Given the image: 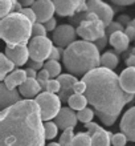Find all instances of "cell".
Wrapping results in <instances>:
<instances>
[{"instance_id":"obj_1","label":"cell","mask_w":135,"mask_h":146,"mask_svg":"<svg viewBox=\"0 0 135 146\" xmlns=\"http://www.w3.org/2000/svg\"><path fill=\"white\" fill-rule=\"evenodd\" d=\"M43 115L36 100H21L1 110L0 146H45Z\"/></svg>"},{"instance_id":"obj_2","label":"cell","mask_w":135,"mask_h":146,"mask_svg":"<svg viewBox=\"0 0 135 146\" xmlns=\"http://www.w3.org/2000/svg\"><path fill=\"white\" fill-rule=\"evenodd\" d=\"M86 84L85 96L94 113L106 126L114 125L123 106L134 100L135 94L124 92L119 76L114 70L99 66L84 76Z\"/></svg>"},{"instance_id":"obj_3","label":"cell","mask_w":135,"mask_h":146,"mask_svg":"<svg viewBox=\"0 0 135 146\" xmlns=\"http://www.w3.org/2000/svg\"><path fill=\"white\" fill-rule=\"evenodd\" d=\"M62 60L66 70L74 76H85L101 66L98 46L86 40L74 41L65 48L62 52Z\"/></svg>"},{"instance_id":"obj_4","label":"cell","mask_w":135,"mask_h":146,"mask_svg":"<svg viewBox=\"0 0 135 146\" xmlns=\"http://www.w3.org/2000/svg\"><path fill=\"white\" fill-rule=\"evenodd\" d=\"M33 24L20 12H12L0 21V36L7 45H25L31 41Z\"/></svg>"},{"instance_id":"obj_5","label":"cell","mask_w":135,"mask_h":146,"mask_svg":"<svg viewBox=\"0 0 135 146\" xmlns=\"http://www.w3.org/2000/svg\"><path fill=\"white\" fill-rule=\"evenodd\" d=\"M105 29H106V25L103 24V21L97 15L89 12V16L86 17V20H84L77 27V35L81 36L86 41H98L99 38L106 36Z\"/></svg>"},{"instance_id":"obj_6","label":"cell","mask_w":135,"mask_h":146,"mask_svg":"<svg viewBox=\"0 0 135 146\" xmlns=\"http://www.w3.org/2000/svg\"><path fill=\"white\" fill-rule=\"evenodd\" d=\"M36 102L39 104L43 121H49L52 118H56L57 114L61 110V100L60 97L49 92H43L39 96H36Z\"/></svg>"},{"instance_id":"obj_7","label":"cell","mask_w":135,"mask_h":146,"mask_svg":"<svg viewBox=\"0 0 135 146\" xmlns=\"http://www.w3.org/2000/svg\"><path fill=\"white\" fill-rule=\"evenodd\" d=\"M29 49V57L33 61L43 62L44 60H49L50 52L53 49L52 40L48 38L46 36H39V37H32L28 45Z\"/></svg>"},{"instance_id":"obj_8","label":"cell","mask_w":135,"mask_h":146,"mask_svg":"<svg viewBox=\"0 0 135 146\" xmlns=\"http://www.w3.org/2000/svg\"><path fill=\"white\" fill-rule=\"evenodd\" d=\"M58 16H74L77 12L88 11V0H53Z\"/></svg>"},{"instance_id":"obj_9","label":"cell","mask_w":135,"mask_h":146,"mask_svg":"<svg viewBox=\"0 0 135 146\" xmlns=\"http://www.w3.org/2000/svg\"><path fill=\"white\" fill-rule=\"evenodd\" d=\"M76 36H77V29H74L73 25L70 24H62L58 25L53 32V42L58 45L61 49L68 48L70 44L76 41Z\"/></svg>"},{"instance_id":"obj_10","label":"cell","mask_w":135,"mask_h":146,"mask_svg":"<svg viewBox=\"0 0 135 146\" xmlns=\"http://www.w3.org/2000/svg\"><path fill=\"white\" fill-rule=\"evenodd\" d=\"M88 12L97 15L103 21L106 27H109L113 23L114 11L109 4H106L102 0H88Z\"/></svg>"},{"instance_id":"obj_11","label":"cell","mask_w":135,"mask_h":146,"mask_svg":"<svg viewBox=\"0 0 135 146\" xmlns=\"http://www.w3.org/2000/svg\"><path fill=\"white\" fill-rule=\"evenodd\" d=\"M32 9L35 11L36 17H37V23H46L48 20L53 19V13L56 12L53 0H37L33 5Z\"/></svg>"},{"instance_id":"obj_12","label":"cell","mask_w":135,"mask_h":146,"mask_svg":"<svg viewBox=\"0 0 135 146\" xmlns=\"http://www.w3.org/2000/svg\"><path fill=\"white\" fill-rule=\"evenodd\" d=\"M57 80L60 81V84H61V89H60L58 97H60L61 101L68 102L70 97L74 94V85L78 82L77 78L74 77V74L64 73V74H60V76H58Z\"/></svg>"},{"instance_id":"obj_13","label":"cell","mask_w":135,"mask_h":146,"mask_svg":"<svg viewBox=\"0 0 135 146\" xmlns=\"http://www.w3.org/2000/svg\"><path fill=\"white\" fill-rule=\"evenodd\" d=\"M4 54H5L15 65L21 66V65H24V64L28 61V58H29V49H28L27 45H15V46L7 45Z\"/></svg>"},{"instance_id":"obj_14","label":"cell","mask_w":135,"mask_h":146,"mask_svg":"<svg viewBox=\"0 0 135 146\" xmlns=\"http://www.w3.org/2000/svg\"><path fill=\"white\" fill-rule=\"evenodd\" d=\"M121 133L127 137L128 141L135 142V106L130 108L123 114L119 123Z\"/></svg>"},{"instance_id":"obj_15","label":"cell","mask_w":135,"mask_h":146,"mask_svg":"<svg viewBox=\"0 0 135 146\" xmlns=\"http://www.w3.org/2000/svg\"><path fill=\"white\" fill-rule=\"evenodd\" d=\"M54 122L57 123L58 129L61 130H66L70 127H74L78 122V117L74 113V110L72 108H61L60 113L57 114Z\"/></svg>"},{"instance_id":"obj_16","label":"cell","mask_w":135,"mask_h":146,"mask_svg":"<svg viewBox=\"0 0 135 146\" xmlns=\"http://www.w3.org/2000/svg\"><path fill=\"white\" fill-rule=\"evenodd\" d=\"M20 101V92L16 89H9L7 85L0 84V106L1 109H7Z\"/></svg>"},{"instance_id":"obj_17","label":"cell","mask_w":135,"mask_h":146,"mask_svg":"<svg viewBox=\"0 0 135 146\" xmlns=\"http://www.w3.org/2000/svg\"><path fill=\"white\" fill-rule=\"evenodd\" d=\"M121 86L124 92L135 94V68H126L119 74Z\"/></svg>"},{"instance_id":"obj_18","label":"cell","mask_w":135,"mask_h":146,"mask_svg":"<svg viewBox=\"0 0 135 146\" xmlns=\"http://www.w3.org/2000/svg\"><path fill=\"white\" fill-rule=\"evenodd\" d=\"M109 42L113 45V48L118 52V53H122L124 50L128 49V44H130V38L128 36L124 33V31H119L113 33L110 37H109Z\"/></svg>"},{"instance_id":"obj_19","label":"cell","mask_w":135,"mask_h":146,"mask_svg":"<svg viewBox=\"0 0 135 146\" xmlns=\"http://www.w3.org/2000/svg\"><path fill=\"white\" fill-rule=\"evenodd\" d=\"M40 90H41V86H40L37 78H28L19 88L20 94L24 96L25 98H32L35 96H39Z\"/></svg>"},{"instance_id":"obj_20","label":"cell","mask_w":135,"mask_h":146,"mask_svg":"<svg viewBox=\"0 0 135 146\" xmlns=\"http://www.w3.org/2000/svg\"><path fill=\"white\" fill-rule=\"evenodd\" d=\"M28 80L27 73L25 70H13L12 73H9L5 78H4V84L7 85L9 89H15L16 86H21V85Z\"/></svg>"},{"instance_id":"obj_21","label":"cell","mask_w":135,"mask_h":146,"mask_svg":"<svg viewBox=\"0 0 135 146\" xmlns=\"http://www.w3.org/2000/svg\"><path fill=\"white\" fill-rule=\"evenodd\" d=\"M113 135L114 134H111L110 131L101 129L92 134V146H110Z\"/></svg>"},{"instance_id":"obj_22","label":"cell","mask_w":135,"mask_h":146,"mask_svg":"<svg viewBox=\"0 0 135 146\" xmlns=\"http://www.w3.org/2000/svg\"><path fill=\"white\" fill-rule=\"evenodd\" d=\"M118 56H117L114 52H105L103 54H101V66L103 68H107V69L114 70L118 65Z\"/></svg>"},{"instance_id":"obj_23","label":"cell","mask_w":135,"mask_h":146,"mask_svg":"<svg viewBox=\"0 0 135 146\" xmlns=\"http://www.w3.org/2000/svg\"><path fill=\"white\" fill-rule=\"evenodd\" d=\"M88 98L84 94H78V93H74L73 96L69 98L68 101V104H69V108H72L73 110H82V109L86 108V105H88Z\"/></svg>"},{"instance_id":"obj_24","label":"cell","mask_w":135,"mask_h":146,"mask_svg":"<svg viewBox=\"0 0 135 146\" xmlns=\"http://www.w3.org/2000/svg\"><path fill=\"white\" fill-rule=\"evenodd\" d=\"M13 68H15V64L5 54H0V78L4 80L9 73H12Z\"/></svg>"},{"instance_id":"obj_25","label":"cell","mask_w":135,"mask_h":146,"mask_svg":"<svg viewBox=\"0 0 135 146\" xmlns=\"http://www.w3.org/2000/svg\"><path fill=\"white\" fill-rule=\"evenodd\" d=\"M72 146H92V135L89 133H78L74 135Z\"/></svg>"},{"instance_id":"obj_26","label":"cell","mask_w":135,"mask_h":146,"mask_svg":"<svg viewBox=\"0 0 135 146\" xmlns=\"http://www.w3.org/2000/svg\"><path fill=\"white\" fill-rule=\"evenodd\" d=\"M44 69H46L49 72L50 77H56V76H60L61 73V65L58 61H54V60H48L44 65Z\"/></svg>"},{"instance_id":"obj_27","label":"cell","mask_w":135,"mask_h":146,"mask_svg":"<svg viewBox=\"0 0 135 146\" xmlns=\"http://www.w3.org/2000/svg\"><path fill=\"white\" fill-rule=\"evenodd\" d=\"M44 129H45V138L46 139H53L58 134V126L56 122H50L46 121L44 123Z\"/></svg>"},{"instance_id":"obj_28","label":"cell","mask_w":135,"mask_h":146,"mask_svg":"<svg viewBox=\"0 0 135 146\" xmlns=\"http://www.w3.org/2000/svg\"><path fill=\"white\" fill-rule=\"evenodd\" d=\"M13 5H15V0H0V16L1 19L7 17L11 11L13 9Z\"/></svg>"},{"instance_id":"obj_29","label":"cell","mask_w":135,"mask_h":146,"mask_svg":"<svg viewBox=\"0 0 135 146\" xmlns=\"http://www.w3.org/2000/svg\"><path fill=\"white\" fill-rule=\"evenodd\" d=\"M73 139H74L73 127L66 129V130H64L61 137H60V145L61 146H72L73 145Z\"/></svg>"},{"instance_id":"obj_30","label":"cell","mask_w":135,"mask_h":146,"mask_svg":"<svg viewBox=\"0 0 135 146\" xmlns=\"http://www.w3.org/2000/svg\"><path fill=\"white\" fill-rule=\"evenodd\" d=\"M77 117H78V121H81L82 123H89V122H92L93 117H94V110L89 108H85L78 111Z\"/></svg>"},{"instance_id":"obj_31","label":"cell","mask_w":135,"mask_h":146,"mask_svg":"<svg viewBox=\"0 0 135 146\" xmlns=\"http://www.w3.org/2000/svg\"><path fill=\"white\" fill-rule=\"evenodd\" d=\"M50 74L49 72L46 69H43V70H40L39 74H37V81H39V84L40 86H41V89H45L46 90V86H48V82H49V78Z\"/></svg>"},{"instance_id":"obj_32","label":"cell","mask_w":135,"mask_h":146,"mask_svg":"<svg viewBox=\"0 0 135 146\" xmlns=\"http://www.w3.org/2000/svg\"><path fill=\"white\" fill-rule=\"evenodd\" d=\"M46 28L41 23H35L32 27V36L33 37H39V36H46Z\"/></svg>"},{"instance_id":"obj_33","label":"cell","mask_w":135,"mask_h":146,"mask_svg":"<svg viewBox=\"0 0 135 146\" xmlns=\"http://www.w3.org/2000/svg\"><path fill=\"white\" fill-rule=\"evenodd\" d=\"M127 141H128L127 137H126L123 133H117V134L113 135L111 145H114V146H126Z\"/></svg>"},{"instance_id":"obj_34","label":"cell","mask_w":135,"mask_h":146,"mask_svg":"<svg viewBox=\"0 0 135 146\" xmlns=\"http://www.w3.org/2000/svg\"><path fill=\"white\" fill-rule=\"evenodd\" d=\"M60 89H61V84H60V81L56 78H50L49 82H48V86H46V90L45 92H49V93H53V94H56V93H60Z\"/></svg>"},{"instance_id":"obj_35","label":"cell","mask_w":135,"mask_h":146,"mask_svg":"<svg viewBox=\"0 0 135 146\" xmlns=\"http://www.w3.org/2000/svg\"><path fill=\"white\" fill-rule=\"evenodd\" d=\"M119 31H124L123 25H122L121 23H118V21H113V23L107 27V29H106V35L110 37L113 33H115V32H119Z\"/></svg>"},{"instance_id":"obj_36","label":"cell","mask_w":135,"mask_h":146,"mask_svg":"<svg viewBox=\"0 0 135 146\" xmlns=\"http://www.w3.org/2000/svg\"><path fill=\"white\" fill-rule=\"evenodd\" d=\"M20 13H23L25 17H28V19L32 21V24L37 23V17H36V13H35V11H33L32 8H23Z\"/></svg>"},{"instance_id":"obj_37","label":"cell","mask_w":135,"mask_h":146,"mask_svg":"<svg viewBox=\"0 0 135 146\" xmlns=\"http://www.w3.org/2000/svg\"><path fill=\"white\" fill-rule=\"evenodd\" d=\"M85 126H86V130H88V133H89L90 135H92L93 133H95V131H98V130H101V129H102L99 125H97V123H94V122L85 123Z\"/></svg>"},{"instance_id":"obj_38","label":"cell","mask_w":135,"mask_h":146,"mask_svg":"<svg viewBox=\"0 0 135 146\" xmlns=\"http://www.w3.org/2000/svg\"><path fill=\"white\" fill-rule=\"evenodd\" d=\"M86 92V84L84 81H78L77 84L74 85V93H78V94H84Z\"/></svg>"},{"instance_id":"obj_39","label":"cell","mask_w":135,"mask_h":146,"mask_svg":"<svg viewBox=\"0 0 135 146\" xmlns=\"http://www.w3.org/2000/svg\"><path fill=\"white\" fill-rule=\"evenodd\" d=\"M44 25H45V28H46V31L48 32H54V29L57 28V21H56V19H50V20H48L46 23H44Z\"/></svg>"},{"instance_id":"obj_40","label":"cell","mask_w":135,"mask_h":146,"mask_svg":"<svg viewBox=\"0 0 135 146\" xmlns=\"http://www.w3.org/2000/svg\"><path fill=\"white\" fill-rule=\"evenodd\" d=\"M110 1L119 7H127V5H131L135 3V0H110Z\"/></svg>"},{"instance_id":"obj_41","label":"cell","mask_w":135,"mask_h":146,"mask_svg":"<svg viewBox=\"0 0 135 146\" xmlns=\"http://www.w3.org/2000/svg\"><path fill=\"white\" fill-rule=\"evenodd\" d=\"M61 58V54H60V50L57 49V48H54L52 49V52H50V56H49V60H54V61H58Z\"/></svg>"},{"instance_id":"obj_42","label":"cell","mask_w":135,"mask_h":146,"mask_svg":"<svg viewBox=\"0 0 135 146\" xmlns=\"http://www.w3.org/2000/svg\"><path fill=\"white\" fill-rule=\"evenodd\" d=\"M124 33L128 36V38H130V40H135V28L127 25V27L124 28Z\"/></svg>"},{"instance_id":"obj_43","label":"cell","mask_w":135,"mask_h":146,"mask_svg":"<svg viewBox=\"0 0 135 146\" xmlns=\"http://www.w3.org/2000/svg\"><path fill=\"white\" fill-rule=\"evenodd\" d=\"M44 65L45 64H43V62H40V61H33V60L31 61V68H33L35 70H43Z\"/></svg>"},{"instance_id":"obj_44","label":"cell","mask_w":135,"mask_h":146,"mask_svg":"<svg viewBox=\"0 0 135 146\" xmlns=\"http://www.w3.org/2000/svg\"><path fill=\"white\" fill-rule=\"evenodd\" d=\"M126 65L127 68H135V53H132L131 56H128V58H126Z\"/></svg>"},{"instance_id":"obj_45","label":"cell","mask_w":135,"mask_h":146,"mask_svg":"<svg viewBox=\"0 0 135 146\" xmlns=\"http://www.w3.org/2000/svg\"><path fill=\"white\" fill-rule=\"evenodd\" d=\"M25 73H27L28 78H37V74H39V73H36V70L33 69V68H31V66L25 69Z\"/></svg>"},{"instance_id":"obj_46","label":"cell","mask_w":135,"mask_h":146,"mask_svg":"<svg viewBox=\"0 0 135 146\" xmlns=\"http://www.w3.org/2000/svg\"><path fill=\"white\" fill-rule=\"evenodd\" d=\"M106 42H107V35L105 36V37H102V38H99L98 41H95V45L98 46V49H102L105 45H106Z\"/></svg>"},{"instance_id":"obj_47","label":"cell","mask_w":135,"mask_h":146,"mask_svg":"<svg viewBox=\"0 0 135 146\" xmlns=\"http://www.w3.org/2000/svg\"><path fill=\"white\" fill-rule=\"evenodd\" d=\"M118 23H121V24H126V25H128V24L131 23V20H130V16L128 15H122L118 19Z\"/></svg>"},{"instance_id":"obj_48","label":"cell","mask_w":135,"mask_h":146,"mask_svg":"<svg viewBox=\"0 0 135 146\" xmlns=\"http://www.w3.org/2000/svg\"><path fill=\"white\" fill-rule=\"evenodd\" d=\"M20 3H21V5H23L24 8H29L31 5H33L36 1L35 0H20Z\"/></svg>"},{"instance_id":"obj_49","label":"cell","mask_w":135,"mask_h":146,"mask_svg":"<svg viewBox=\"0 0 135 146\" xmlns=\"http://www.w3.org/2000/svg\"><path fill=\"white\" fill-rule=\"evenodd\" d=\"M48 146H61V145H60V142H50Z\"/></svg>"},{"instance_id":"obj_50","label":"cell","mask_w":135,"mask_h":146,"mask_svg":"<svg viewBox=\"0 0 135 146\" xmlns=\"http://www.w3.org/2000/svg\"><path fill=\"white\" fill-rule=\"evenodd\" d=\"M128 25H130V27H132V28H135V19H132V20H131V23L128 24Z\"/></svg>"}]
</instances>
